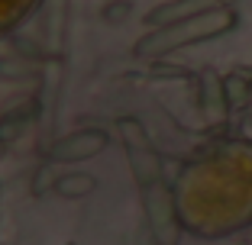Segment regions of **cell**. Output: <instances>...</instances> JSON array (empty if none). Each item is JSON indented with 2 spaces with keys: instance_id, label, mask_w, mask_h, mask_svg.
I'll return each instance as SVG.
<instances>
[{
  "instance_id": "6da1fadb",
  "label": "cell",
  "mask_w": 252,
  "mask_h": 245,
  "mask_svg": "<svg viewBox=\"0 0 252 245\" xmlns=\"http://www.w3.org/2000/svg\"><path fill=\"white\" fill-rule=\"evenodd\" d=\"M236 7H217L204 10L197 16H188V20H178L171 26H158V29H149L139 42L133 45V55L136 58H165V55H175L188 45H197V42H210V39H220L226 32L236 29Z\"/></svg>"
},
{
  "instance_id": "7a4b0ae2",
  "label": "cell",
  "mask_w": 252,
  "mask_h": 245,
  "mask_svg": "<svg viewBox=\"0 0 252 245\" xmlns=\"http://www.w3.org/2000/svg\"><path fill=\"white\" fill-rule=\"evenodd\" d=\"M142 191V213H146L149 232L156 239V245H181L185 236V219H181V207H178V193L175 187L156 181V184L139 187Z\"/></svg>"
},
{
  "instance_id": "3957f363",
  "label": "cell",
  "mask_w": 252,
  "mask_h": 245,
  "mask_svg": "<svg viewBox=\"0 0 252 245\" xmlns=\"http://www.w3.org/2000/svg\"><path fill=\"white\" fill-rule=\"evenodd\" d=\"M107 145H110V133L100 126H88V129H74V133L55 139V145L49 149V158L59 164H78V162L100 155Z\"/></svg>"
},
{
  "instance_id": "277c9868",
  "label": "cell",
  "mask_w": 252,
  "mask_h": 245,
  "mask_svg": "<svg viewBox=\"0 0 252 245\" xmlns=\"http://www.w3.org/2000/svg\"><path fill=\"white\" fill-rule=\"evenodd\" d=\"M197 110H200V116H204L207 126H223L233 113L230 100H226L223 75H217L214 68L197 71Z\"/></svg>"
},
{
  "instance_id": "5b68a950",
  "label": "cell",
  "mask_w": 252,
  "mask_h": 245,
  "mask_svg": "<svg viewBox=\"0 0 252 245\" xmlns=\"http://www.w3.org/2000/svg\"><path fill=\"white\" fill-rule=\"evenodd\" d=\"M220 0H168V3H158L156 10H149L146 13V26L149 29H158V26H171V23L178 20H188V16H197L204 10L217 7Z\"/></svg>"
},
{
  "instance_id": "8992f818",
  "label": "cell",
  "mask_w": 252,
  "mask_h": 245,
  "mask_svg": "<svg viewBox=\"0 0 252 245\" xmlns=\"http://www.w3.org/2000/svg\"><path fill=\"white\" fill-rule=\"evenodd\" d=\"M126 155H129V168H133V178L139 187L162 181V155L152 149V142L126 145Z\"/></svg>"
},
{
  "instance_id": "52a82bcc",
  "label": "cell",
  "mask_w": 252,
  "mask_h": 245,
  "mask_svg": "<svg viewBox=\"0 0 252 245\" xmlns=\"http://www.w3.org/2000/svg\"><path fill=\"white\" fill-rule=\"evenodd\" d=\"M32 119H36V100H23V104L3 110L0 113V142H3V145L16 142L26 133V126H30Z\"/></svg>"
},
{
  "instance_id": "ba28073f",
  "label": "cell",
  "mask_w": 252,
  "mask_h": 245,
  "mask_svg": "<svg viewBox=\"0 0 252 245\" xmlns=\"http://www.w3.org/2000/svg\"><path fill=\"white\" fill-rule=\"evenodd\" d=\"M39 3L42 0H0V39L10 36L16 26H23Z\"/></svg>"
},
{
  "instance_id": "9c48e42d",
  "label": "cell",
  "mask_w": 252,
  "mask_h": 245,
  "mask_svg": "<svg viewBox=\"0 0 252 245\" xmlns=\"http://www.w3.org/2000/svg\"><path fill=\"white\" fill-rule=\"evenodd\" d=\"M97 191V181L84 171H68V174H59L55 181V191L59 197H68V200H78V197H88V193Z\"/></svg>"
},
{
  "instance_id": "30bf717a",
  "label": "cell",
  "mask_w": 252,
  "mask_h": 245,
  "mask_svg": "<svg viewBox=\"0 0 252 245\" xmlns=\"http://www.w3.org/2000/svg\"><path fill=\"white\" fill-rule=\"evenodd\" d=\"M223 84H226V100H230L233 110L252 107V75H246V71H230V75L223 78Z\"/></svg>"
},
{
  "instance_id": "8fae6325",
  "label": "cell",
  "mask_w": 252,
  "mask_h": 245,
  "mask_svg": "<svg viewBox=\"0 0 252 245\" xmlns=\"http://www.w3.org/2000/svg\"><path fill=\"white\" fill-rule=\"evenodd\" d=\"M55 181H59L55 164H39V168H36V178H32V193H49V191H55Z\"/></svg>"
},
{
  "instance_id": "7c38bea8",
  "label": "cell",
  "mask_w": 252,
  "mask_h": 245,
  "mask_svg": "<svg viewBox=\"0 0 252 245\" xmlns=\"http://www.w3.org/2000/svg\"><path fill=\"white\" fill-rule=\"evenodd\" d=\"M220 3H223V7H236L239 0H220Z\"/></svg>"
},
{
  "instance_id": "4fadbf2b",
  "label": "cell",
  "mask_w": 252,
  "mask_h": 245,
  "mask_svg": "<svg viewBox=\"0 0 252 245\" xmlns=\"http://www.w3.org/2000/svg\"><path fill=\"white\" fill-rule=\"evenodd\" d=\"M3 155H7V145H3V142H0V158H3Z\"/></svg>"
},
{
  "instance_id": "5bb4252c",
  "label": "cell",
  "mask_w": 252,
  "mask_h": 245,
  "mask_svg": "<svg viewBox=\"0 0 252 245\" xmlns=\"http://www.w3.org/2000/svg\"><path fill=\"white\" fill-rule=\"evenodd\" d=\"M0 197H3V184H0Z\"/></svg>"
}]
</instances>
